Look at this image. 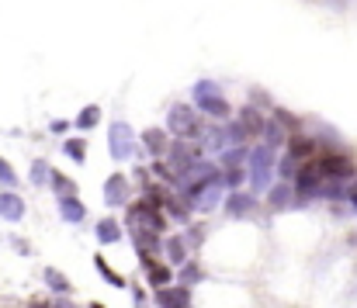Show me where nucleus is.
I'll list each match as a JSON object with an SVG mask.
<instances>
[{
  "label": "nucleus",
  "instance_id": "obj_2",
  "mask_svg": "<svg viewBox=\"0 0 357 308\" xmlns=\"http://www.w3.org/2000/svg\"><path fill=\"white\" fill-rule=\"evenodd\" d=\"M316 146L309 142V139H291V156H309Z\"/></svg>",
  "mask_w": 357,
  "mask_h": 308
},
{
  "label": "nucleus",
  "instance_id": "obj_3",
  "mask_svg": "<svg viewBox=\"0 0 357 308\" xmlns=\"http://www.w3.org/2000/svg\"><path fill=\"white\" fill-rule=\"evenodd\" d=\"M167 277H170V274H167L163 267H149V281H153V284H167Z\"/></svg>",
  "mask_w": 357,
  "mask_h": 308
},
{
  "label": "nucleus",
  "instance_id": "obj_1",
  "mask_svg": "<svg viewBox=\"0 0 357 308\" xmlns=\"http://www.w3.org/2000/svg\"><path fill=\"white\" fill-rule=\"evenodd\" d=\"M319 167H323L326 174H347V170H351V163H347L344 156H326Z\"/></svg>",
  "mask_w": 357,
  "mask_h": 308
}]
</instances>
